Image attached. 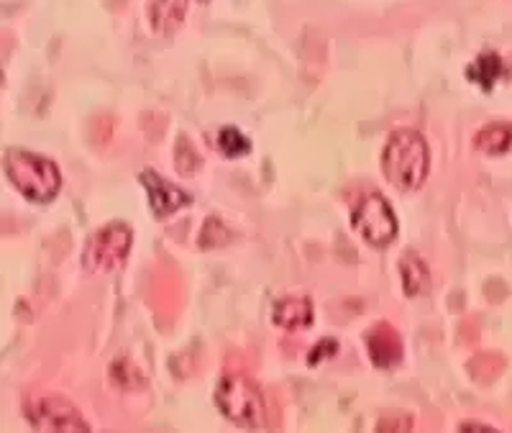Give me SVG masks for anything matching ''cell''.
I'll use <instances>...</instances> for the list:
<instances>
[{"mask_svg": "<svg viewBox=\"0 0 512 433\" xmlns=\"http://www.w3.org/2000/svg\"><path fill=\"white\" fill-rule=\"evenodd\" d=\"M431 152L423 136L413 129H400L387 139L382 152V172L390 185L402 193H413L428 177Z\"/></svg>", "mask_w": 512, "mask_h": 433, "instance_id": "1", "label": "cell"}, {"mask_svg": "<svg viewBox=\"0 0 512 433\" xmlns=\"http://www.w3.org/2000/svg\"><path fill=\"white\" fill-rule=\"evenodd\" d=\"M6 177L13 188L36 205H47L62 190V172L52 159L41 154L26 152V149H11L3 159Z\"/></svg>", "mask_w": 512, "mask_h": 433, "instance_id": "2", "label": "cell"}, {"mask_svg": "<svg viewBox=\"0 0 512 433\" xmlns=\"http://www.w3.org/2000/svg\"><path fill=\"white\" fill-rule=\"evenodd\" d=\"M216 405L231 423L241 428L267 426L262 390L244 375H226L216 387Z\"/></svg>", "mask_w": 512, "mask_h": 433, "instance_id": "3", "label": "cell"}, {"mask_svg": "<svg viewBox=\"0 0 512 433\" xmlns=\"http://www.w3.org/2000/svg\"><path fill=\"white\" fill-rule=\"evenodd\" d=\"M134 246V231L126 223H105L103 229L95 231L82 252V264L90 272H113L128 259Z\"/></svg>", "mask_w": 512, "mask_h": 433, "instance_id": "4", "label": "cell"}, {"mask_svg": "<svg viewBox=\"0 0 512 433\" xmlns=\"http://www.w3.org/2000/svg\"><path fill=\"white\" fill-rule=\"evenodd\" d=\"M351 226L374 249H384L397 239V216L387 198L369 193L351 211Z\"/></svg>", "mask_w": 512, "mask_h": 433, "instance_id": "5", "label": "cell"}, {"mask_svg": "<svg viewBox=\"0 0 512 433\" xmlns=\"http://www.w3.org/2000/svg\"><path fill=\"white\" fill-rule=\"evenodd\" d=\"M26 421L36 431H90V423L80 416V410L64 398H41L26 408Z\"/></svg>", "mask_w": 512, "mask_h": 433, "instance_id": "6", "label": "cell"}, {"mask_svg": "<svg viewBox=\"0 0 512 433\" xmlns=\"http://www.w3.org/2000/svg\"><path fill=\"white\" fill-rule=\"evenodd\" d=\"M139 182L144 185L146 195H149V205H152L154 218L172 216V213H177L180 208L190 205V200H192L185 190L175 188L172 182H167L162 175H157L154 170L141 172Z\"/></svg>", "mask_w": 512, "mask_h": 433, "instance_id": "7", "label": "cell"}, {"mask_svg": "<svg viewBox=\"0 0 512 433\" xmlns=\"http://www.w3.org/2000/svg\"><path fill=\"white\" fill-rule=\"evenodd\" d=\"M367 349L369 359L379 369H392L402 359L400 334H397L390 323H374L372 331L367 334Z\"/></svg>", "mask_w": 512, "mask_h": 433, "instance_id": "8", "label": "cell"}, {"mask_svg": "<svg viewBox=\"0 0 512 433\" xmlns=\"http://www.w3.org/2000/svg\"><path fill=\"white\" fill-rule=\"evenodd\" d=\"M187 6H190V0H149V6H146L149 29L159 39L175 36L180 31L182 21H185Z\"/></svg>", "mask_w": 512, "mask_h": 433, "instance_id": "9", "label": "cell"}, {"mask_svg": "<svg viewBox=\"0 0 512 433\" xmlns=\"http://www.w3.org/2000/svg\"><path fill=\"white\" fill-rule=\"evenodd\" d=\"M274 326L285 328V331H303L313 323V303L308 298H282L274 303L272 311Z\"/></svg>", "mask_w": 512, "mask_h": 433, "instance_id": "10", "label": "cell"}, {"mask_svg": "<svg viewBox=\"0 0 512 433\" xmlns=\"http://www.w3.org/2000/svg\"><path fill=\"white\" fill-rule=\"evenodd\" d=\"M400 277L402 290L408 298H423L431 293V272L425 267L423 259L418 254H405L400 262Z\"/></svg>", "mask_w": 512, "mask_h": 433, "instance_id": "11", "label": "cell"}, {"mask_svg": "<svg viewBox=\"0 0 512 433\" xmlns=\"http://www.w3.org/2000/svg\"><path fill=\"white\" fill-rule=\"evenodd\" d=\"M469 80L477 82L479 88L484 90H492L500 82V77L505 75V62H502L500 54L495 52H484L474 59L469 70H466Z\"/></svg>", "mask_w": 512, "mask_h": 433, "instance_id": "12", "label": "cell"}, {"mask_svg": "<svg viewBox=\"0 0 512 433\" xmlns=\"http://www.w3.org/2000/svg\"><path fill=\"white\" fill-rule=\"evenodd\" d=\"M510 144H512V129L502 121L489 123V126H484V129L474 136V147H477V152L492 154V157L507 152Z\"/></svg>", "mask_w": 512, "mask_h": 433, "instance_id": "13", "label": "cell"}, {"mask_svg": "<svg viewBox=\"0 0 512 433\" xmlns=\"http://www.w3.org/2000/svg\"><path fill=\"white\" fill-rule=\"evenodd\" d=\"M218 149H221L228 159H239L251 152V141L246 139L239 129L226 126V129H221V134H218Z\"/></svg>", "mask_w": 512, "mask_h": 433, "instance_id": "14", "label": "cell"}, {"mask_svg": "<svg viewBox=\"0 0 512 433\" xmlns=\"http://www.w3.org/2000/svg\"><path fill=\"white\" fill-rule=\"evenodd\" d=\"M228 241H231V231L223 226L221 218H208L203 231H200L198 244L203 246V249H218V246H226Z\"/></svg>", "mask_w": 512, "mask_h": 433, "instance_id": "15", "label": "cell"}, {"mask_svg": "<svg viewBox=\"0 0 512 433\" xmlns=\"http://www.w3.org/2000/svg\"><path fill=\"white\" fill-rule=\"evenodd\" d=\"M175 164L182 175H192V172H198V167H200V154L190 147V141H187L185 136H180V139H177Z\"/></svg>", "mask_w": 512, "mask_h": 433, "instance_id": "16", "label": "cell"}, {"mask_svg": "<svg viewBox=\"0 0 512 433\" xmlns=\"http://www.w3.org/2000/svg\"><path fill=\"white\" fill-rule=\"evenodd\" d=\"M410 428H413V418L395 416V413L387 418H382V421H377V431L390 433V431H410Z\"/></svg>", "mask_w": 512, "mask_h": 433, "instance_id": "17", "label": "cell"}, {"mask_svg": "<svg viewBox=\"0 0 512 433\" xmlns=\"http://www.w3.org/2000/svg\"><path fill=\"white\" fill-rule=\"evenodd\" d=\"M338 352V341H333V339H323L320 341L318 346H315L313 352H310V357H308V364L310 367H313L315 362H323V359L326 357H333V354Z\"/></svg>", "mask_w": 512, "mask_h": 433, "instance_id": "18", "label": "cell"}, {"mask_svg": "<svg viewBox=\"0 0 512 433\" xmlns=\"http://www.w3.org/2000/svg\"><path fill=\"white\" fill-rule=\"evenodd\" d=\"M459 431L466 433H495V426H487V423H477V421H461Z\"/></svg>", "mask_w": 512, "mask_h": 433, "instance_id": "19", "label": "cell"}, {"mask_svg": "<svg viewBox=\"0 0 512 433\" xmlns=\"http://www.w3.org/2000/svg\"><path fill=\"white\" fill-rule=\"evenodd\" d=\"M200 3H208V0H200Z\"/></svg>", "mask_w": 512, "mask_h": 433, "instance_id": "20", "label": "cell"}]
</instances>
